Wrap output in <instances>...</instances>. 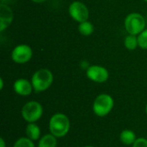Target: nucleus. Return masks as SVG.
Instances as JSON below:
<instances>
[{"label": "nucleus", "instance_id": "1a4fd4ad", "mask_svg": "<svg viewBox=\"0 0 147 147\" xmlns=\"http://www.w3.org/2000/svg\"><path fill=\"white\" fill-rule=\"evenodd\" d=\"M14 14L12 9L3 3L0 4V32L5 30L12 22Z\"/></svg>", "mask_w": 147, "mask_h": 147}, {"label": "nucleus", "instance_id": "5701e85b", "mask_svg": "<svg viewBox=\"0 0 147 147\" xmlns=\"http://www.w3.org/2000/svg\"><path fill=\"white\" fill-rule=\"evenodd\" d=\"M146 115H147V104H146Z\"/></svg>", "mask_w": 147, "mask_h": 147}, {"label": "nucleus", "instance_id": "aec40b11", "mask_svg": "<svg viewBox=\"0 0 147 147\" xmlns=\"http://www.w3.org/2000/svg\"><path fill=\"white\" fill-rule=\"evenodd\" d=\"M3 78H0V90H3Z\"/></svg>", "mask_w": 147, "mask_h": 147}, {"label": "nucleus", "instance_id": "f03ea898", "mask_svg": "<svg viewBox=\"0 0 147 147\" xmlns=\"http://www.w3.org/2000/svg\"><path fill=\"white\" fill-rule=\"evenodd\" d=\"M53 76L48 69H40L36 71L31 79V83L34 91L42 92L47 90L53 84Z\"/></svg>", "mask_w": 147, "mask_h": 147}, {"label": "nucleus", "instance_id": "f257e3e1", "mask_svg": "<svg viewBox=\"0 0 147 147\" xmlns=\"http://www.w3.org/2000/svg\"><path fill=\"white\" fill-rule=\"evenodd\" d=\"M70 120L65 114L57 113L54 114L49 121L50 134L56 138L65 137L70 131Z\"/></svg>", "mask_w": 147, "mask_h": 147}, {"label": "nucleus", "instance_id": "dca6fc26", "mask_svg": "<svg viewBox=\"0 0 147 147\" xmlns=\"http://www.w3.org/2000/svg\"><path fill=\"white\" fill-rule=\"evenodd\" d=\"M13 147H35V146L34 141L28 137H22L15 142Z\"/></svg>", "mask_w": 147, "mask_h": 147}, {"label": "nucleus", "instance_id": "b1692460", "mask_svg": "<svg viewBox=\"0 0 147 147\" xmlns=\"http://www.w3.org/2000/svg\"><path fill=\"white\" fill-rule=\"evenodd\" d=\"M144 1H146V2H147V0H144Z\"/></svg>", "mask_w": 147, "mask_h": 147}, {"label": "nucleus", "instance_id": "f8f14e48", "mask_svg": "<svg viewBox=\"0 0 147 147\" xmlns=\"http://www.w3.org/2000/svg\"><path fill=\"white\" fill-rule=\"evenodd\" d=\"M136 140H137V138H136L135 133L129 129L123 130L120 134L121 142L126 146H131V145L133 146L134 143L136 141Z\"/></svg>", "mask_w": 147, "mask_h": 147}, {"label": "nucleus", "instance_id": "2eb2a0df", "mask_svg": "<svg viewBox=\"0 0 147 147\" xmlns=\"http://www.w3.org/2000/svg\"><path fill=\"white\" fill-rule=\"evenodd\" d=\"M125 47L128 49V50H135L137 48V47L139 46V42H138V37L134 34H128L126 38H125Z\"/></svg>", "mask_w": 147, "mask_h": 147}, {"label": "nucleus", "instance_id": "20e7f679", "mask_svg": "<svg viewBox=\"0 0 147 147\" xmlns=\"http://www.w3.org/2000/svg\"><path fill=\"white\" fill-rule=\"evenodd\" d=\"M43 115L42 105L36 101H30L24 104L22 109V118L28 123H33L39 121Z\"/></svg>", "mask_w": 147, "mask_h": 147}, {"label": "nucleus", "instance_id": "412c9836", "mask_svg": "<svg viewBox=\"0 0 147 147\" xmlns=\"http://www.w3.org/2000/svg\"><path fill=\"white\" fill-rule=\"evenodd\" d=\"M31 1H33V2H34V3H44V2H46L47 0H31Z\"/></svg>", "mask_w": 147, "mask_h": 147}, {"label": "nucleus", "instance_id": "4be33fe9", "mask_svg": "<svg viewBox=\"0 0 147 147\" xmlns=\"http://www.w3.org/2000/svg\"><path fill=\"white\" fill-rule=\"evenodd\" d=\"M84 147H94V146H84Z\"/></svg>", "mask_w": 147, "mask_h": 147}, {"label": "nucleus", "instance_id": "a211bd4d", "mask_svg": "<svg viewBox=\"0 0 147 147\" xmlns=\"http://www.w3.org/2000/svg\"><path fill=\"white\" fill-rule=\"evenodd\" d=\"M133 147H147V140L145 138H139L134 143Z\"/></svg>", "mask_w": 147, "mask_h": 147}, {"label": "nucleus", "instance_id": "6e6552de", "mask_svg": "<svg viewBox=\"0 0 147 147\" xmlns=\"http://www.w3.org/2000/svg\"><path fill=\"white\" fill-rule=\"evenodd\" d=\"M87 78L96 83H104L109 79L108 70L101 65H90L86 70Z\"/></svg>", "mask_w": 147, "mask_h": 147}, {"label": "nucleus", "instance_id": "423d86ee", "mask_svg": "<svg viewBox=\"0 0 147 147\" xmlns=\"http://www.w3.org/2000/svg\"><path fill=\"white\" fill-rule=\"evenodd\" d=\"M69 14L73 20L79 23L88 21L90 16V12L87 6L79 1H74L70 4Z\"/></svg>", "mask_w": 147, "mask_h": 147}, {"label": "nucleus", "instance_id": "7ed1b4c3", "mask_svg": "<svg viewBox=\"0 0 147 147\" xmlns=\"http://www.w3.org/2000/svg\"><path fill=\"white\" fill-rule=\"evenodd\" d=\"M115 102L110 95L101 94L94 100L92 109L96 115L99 117H104L112 111Z\"/></svg>", "mask_w": 147, "mask_h": 147}, {"label": "nucleus", "instance_id": "ddd939ff", "mask_svg": "<svg viewBox=\"0 0 147 147\" xmlns=\"http://www.w3.org/2000/svg\"><path fill=\"white\" fill-rule=\"evenodd\" d=\"M38 147H57V138L52 134H45L39 140Z\"/></svg>", "mask_w": 147, "mask_h": 147}, {"label": "nucleus", "instance_id": "4468645a", "mask_svg": "<svg viewBox=\"0 0 147 147\" xmlns=\"http://www.w3.org/2000/svg\"><path fill=\"white\" fill-rule=\"evenodd\" d=\"M78 31L84 36H90L94 32V26L90 22L85 21L79 23Z\"/></svg>", "mask_w": 147, "mask_h": 147}, {"label": "nucleus", "instance_id": "6ab92c4d", "mask_svg": "<svg viewBox=\"0 0 147 147\" xmlns=\"http://www.w3.org/2000/svg\"><path fill=\"white\" fill-rule=\"evenodd\" d=\"M0 147H6V145H5V141L3 138L0 139Z\"/></svg>", "mask_w": 147, "mask_h": 147}, {"label": "nucleus", "instance_id": "39448f33", "mask_svg": "<svg viewBox=\"0 0 147 147\" xmlns=\"http://www.w3.org/2000/svg\"><path fill=\"white\" fill-rule=\"evenodd\" d=\"M125 28L129 34H140L146 28V21L139 13H131L125 19Z\"/></svg>", "mask_w": 147, "mask_h": 147}, {"label": "nucleus", "instance_id": "f3484780", "mask_svg": "<svg viewBox=\"0 0 147 147\" xmlns=\"http://www.w3.org/2000/svg\"><path fill=\"white\" fill-rule=\"evenodd\" d=\"M138 42L140 48L147 50V29H145L138 35Z\"/></svg>", "mask_w": 147, "mask_h": 147}, {"label": "nucleus", "instance_id": "9b49d317", "mask_svg": "<svg viewBox=\"0 0 147 147\" xmlns=\"http://www.w3.org/2000/svg\"><path fill=\"white\" fill-rule=\"evenodd\" d=\"M25 134L26 136L33 141L39 140L40 139V128L37 124H35V122L28 123L25 129Z\"/></svg>", "mask_w": 147, "mask_h": 147}, {"label": "nucleus", "instance_id": "9d476101", "mask_svg": "<svg viewBox=\"0 0 147 147\" xmlns=\"http://www.w3.org/2000/svg\"><path fill=\"white\" fill-rule=\"evenodd\" d=\"M13 88L15 92L22 96H29L34 90L32 83L25 78H19L16 80L13 84Z\"/></svg>", "mask_w": 147, "mask_h": 147}, {"label": "nucleus", "instance_id": "0eeeda50", "mask_svg": "<svg viewBox=\"0 0 147 147\" xmlns=\"http://www.w3.org/2000/svg\"><path fill=\"white\" fill-rule=\"evenodd\" d=\"M33 55L32 48L25 44L16 46L12 53H11V59L16 64H25L28 62Z\"/></svg>", "mask_w": 147, "mask_h": 147}]
</instances>
